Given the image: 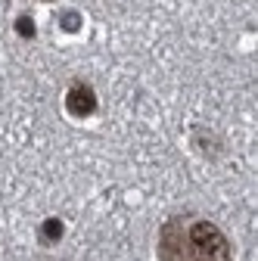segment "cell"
<instances>
[{
    "instance_id": "cell-1",
    "label": "cell",
    "mask_w": 258,
    "mask_h": 261,
    "mask_svg": "<svg viewBox=\"0 0 258 261\" xmlns=\"http://www.w3.org/2000/svg\"><path fill=\"white\" fill-rule=\"evenodd\" d=\"M159 261H234L230 240L205 218L174 215L159 227Z\"/></svg>"
},
{
    "instance_id": "cell-2",
    "label": "cell",
    "mask_w": 258,
    "mask_h": 261,
    "mask_svg": "<svg viewBox=\"0 0 258 261\" xmlns=\"http://www.w3.org/2000/svg\"><path fill=\"white\" fill-rule=\"evenodd\" d=\"M66 112L75 115V118H87V115L96 112V93H93L90 84L78 81V84L69 87V93H66Z\"/></svg>"
},
{
    "instance_id": "cell-3",
    "label": "cell",
    "mask_w": 258,
    "mask_h": 261,
    "mask_svg": "<svg viewBox=\"0 0 258 261\" xmlns=\"http://www.w3.org/2000/svg\"><path fill=\"white\" fill-rule=\"evenodd\" d=\"M62 230H66V227H62V221L59 218H47L44 224H41V243L44 246H53V243H59L62 240Z\"/></svg>"
},
{
    "instance_id": "cell-4",
    "label": "cell",
    "mask_w": 258,
    "mask_h": 261,
    "mask_svg": "<svg viewBox=\"0 0 258 261\" xmlns=\"http://www.w3.org/2000/svg\"><path fill=\"white\" fill-rule=\"evenodd\" d=\"M16 31L22 38H35V22H31V16H19L16 19Z\"/></svg>"
},
{
    "instance_id": "cell-5",
    "label": "cell",
    "mask_w": 258,
    "mask_h": 261,
    "mask_svg": "<svg viewBox=\"0 0 258 261\" xmlns=\"http://www.w3.org/2000/svg\"><path fill=\"white\" fill-rule=\"evenodd\" d=\"M78 25H81L78 13H62V28H66V31H75Z\"/></svg>"
}]
</instances>
